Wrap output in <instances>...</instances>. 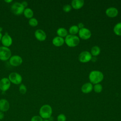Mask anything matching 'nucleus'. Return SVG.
I'll return each instance as SVG.
<instances>
[{
  "label": "nucleus",
  "mask_w": 121,
  "mask_h": 121,
  "mask_svg": "<svg viewBox=\"0 0 121 121\" xmlns=\"http://www.w3.org/2000/svg\"><path fill=\"white\" fill-rule=\"evenodd\" d=\"M10 82L15 85H19L22 81V77L20 74L17 72H13L9 74L8 77Z\"/></svg>",
  "instance_id": "obj_6"
},
{
  "label": "nucleus",
  "mask_w": 121,
  "mask_h": 121,
  "mask_svg": "<svg viewBox=\"0 0 121 121\" xmlns=\"http://www.w3.org/2000/svg\"><path fill=\"white\" fill-rule=\"evenodd\" d=\"M12 0H4V1L5 2H7V3H10V2H12Z\"/></svg>",
  "instance_id": "obj_32"
},
{
  "label": "nucleus",
  "mask_w": 121,
  "mask_h": 121,
  "mask_svg": "<svg viewBox=\"0 0 121 121\" xmlns=\"http://www.w3.org/2000/svg\"><path fill=\"white\" fill-rule=\"evenodd\" d=\"M89 79L92 84H99L103 80L104 74L100 71L93 70L89 73Z\"/></svg>",
  "instance_id": "obj_1"
},
{
  "label": "nucleus",
  "mask_w": 121,
  "mask_h": 121,
  "mask_svg": "<svg viewBox=\"0 0 121 121\" xmlns=\"http://www.w3.org/2000/svg\"><path fill=\"white\" fill-rule=\"evenodd\" d=\"M105 14L110 17H114L118 15V10L114 7H110L106 10Z\"/></svg>",
  "instance_id": "obj_14"
},
{
  "label": "nucleus",
  "mask_w": 121,
  "mask_h": 121,
  "mask_svg": "<svg viewBox=\"0 0 121 121\" xmlns=\"http://www.w3.org/2000/svg\"><path fill=\"white\" fill-rule=\"evenodd\" d=\"M78 35L80 38L84 40H87L90 38L91 32L88 29L84 27L79 30Z\"/></svg>",
  "instance_id": "obj_10"
},
{
  "label": "nucleus",
  "mask_w": 121,
  "mask_h": 121,
  "mask_svg": "<svg viewBox=\"0 0 121 121\" xmlns=\"http://www.w3.org/2000/svg\"><path fill=\"white\" fill-rule=\"evenodd\" d=\"M92 55L90 52L88 51H84L80 53L78 56V60L80 62L82 63H86L90 60L92 58Z\"/></svg>",
  "instance_id": "obj_7"
},
{
  "label": "nucleus",
  "mask_w": 121,
  "mask_h": 121,
  "mask_svg": "<svg viewBox=\"0 0 121 121\" xmlns=\"http://www.w3.org/2000/svg\"><path fill=\"white\" fill-rule=\"evenodd\" d=\"M10 108V104L9 101L6 99H0V111L3 112H7Z\"/></svg>",
  "instance_id": "obj_13"
},
{
  "label": "nucleus",
  "mask_w": 121,
  "mask_h": 121,
  "mask_svg": "<svg viewBox=\"0 0 121 121\" xmlns=\"http://www.w3.org/2000/svg\"></svg>",
  "instance_id": "obj_36"
},
{
  "label": "nucleus",
  "mask_w": 121,
  "mask_h": 121,
  "mask_svg": "<svg viewBox=\"0 0 121 121\" xmlns=\"http://www.w3.org/2000/svg\"><path fill=\"white\" fill-rule=\"evenodd\" d=\"M30 121H43V119L40 115H34L31 118Z\"/></svg>",
  "instance_id": "obj_27"
},
{
  "label": "nucleus",
  "mask_w": 121,
  "mask_h": 121,
  "mask_svg": "<svg viewBox=\"0 0 121 121\" xmlns=\"http://www.w3.org/2000/svg\"><path fill=\"white\" fill-rule=\"evenodd\" d=\"M4 118V112L0 111V120H2Z\"/></svg>",
  "instance_id": "obj_30"
},
{
  "label": "nucleus",
  "mask_w": 121,
  "mask_h": 121,
  "mask_svg": "<svg viewBox=\"0 0 121 121\" xmlns=\"http://www.w3.org/2000/svg\"><path fill=\"white\" fill-rule=\"evenodd\" d=\"M64 40L63 38L60 36L55 37L52 41V44L57 47H59L62 46L64 43Z\"/></svg>",
  "instance_id": "obj_17"
},
{
  "label": "nucleus",
  "mask_w": 121,
  "mask_h": 121,
  "mask_svg": "<svg viewBox=\"0 0 121 121\" xmlns=\"http://www.w3.org/2000/svg\"><path fill=\"white\" fill-rule=\"evenodd\" d=\"M113 32L117 35L121 36V22L116 24L113 28Z\"/></svg>",
  "instance_id": "obj_20"
},
{
  "label": "nucleus",
  "mask_w": 121,
  "mask_h": 121,
  "mask_svg": "<svg viewBox=\"0 0 121 121\" xmlns=\"http://www.w3.org/2000/svg\"><path fill=\"white\" fill-rule=\"evenodd\" d=\"M2 27H1V26H0V32H1V31H2Z\"/></svg>",
  "instance_id": "obj_34"
},
{
  "label": "nucleus",
  "mask_w": 121,
  "mask_h": 121,
  "mask_svg": "<svg viewBox=\"0 0 121 121\" xmlns=\"http://www.w3.org/2000/svg\"><path fill=\"white\" fill-rule=\"evenodd\" d=\"M72 7L69 4L65 5L63 7V10L65 12H69L71 10Z\"/></svg>",
  "instance_id": "obj_28"
},
{
  "label": "nucleus",
  "mask_w": 121,
  "mask_h": 121,
  "mask_svg": "<svg viewBox=\"0 0 121 121\" xmlns=\"http://www.w3.org/2000/svg\"><path fill=\"white\" fill-rule=\"evenodd\" d=\"M39 113L43 119H50L52 114V108L49 104H43L40 107Z\"/></svg>",
  "instance_id": "obj_2"
},
{
  "label": "nucleus",
  "mask_w": 121,
  "mask_h": 121,
  "mask_svg": "<svg viewBox=\"0 0 121 121\" xmlns=\"http://www.w3.org/2000/svg\"><path fill=\"white\" fill-rule=\"evenodd\" d=\"M43 121H50L48 119H44L43 120Z\"/></svg>",
  "instance_id": "obj_35"
},
{
  "label": "nucleus",
  "mask_w": 121,
  "mask_h": 121,
  "mask_svg": "<svg viewBox=\"0 0 121 121\" xmlns=\"http://www.w3.org/2000/svg\"><path fill=\"white\" fill-rule=\"evenodd\" d=\"M1 42L3 46L9 48L12 44V39L8 34H5L2 35Z\"/></svg>",
  "instance_id": "obj_11"
},
{
  "label": "nucleus",
  "mask_w": 121,
  "mask_h": 121,
  "mask_svg": "<svg viewBox=\"0 0 121 121\" xmlns=\"http://www.w3.org/2000/svg\"><path fill=\"white\" fill-rule=\"evenodd\" d=\"M93 88V85L91 83H86L81 87V91L83 93L87 94L91 92Z\"/></svg>",
  "instance_id": "obj_16"
},
{
  "label": "nucleus",
  "mask_w": 121,
  "mask_h": 121,
  "mask_svg": "<svg viewBox=\"0 0 121 121\" xmlns=\"http://www.w3.org/2000/svg\"><path fill=\"white\" fill-rule=\"evenodd\" d=\"M23 14L26 18L30 19L33 17L34 12L30 8H26L24 11Z\"/></svg>",
  "instance_id": "obj_18"
},
{
  "label": "nucleus",
  "mask_w": 121,
  "mask_h": 121,
  "mask_svg": "<svg viewBox=\"0 0 121 121\" xmlns=\"http://www.w3.org/2000/svg\"><path fill=\"white\" fill-rule=\"evenodd\" d=\"M78 28H79V29H82V28H83L84 27V24L82 23H79L78 24Z\"/></svg>",
  "instance_id": "obj_29"
},
{
  "label": "nucleus",
  "mask_w": 121,
  "mask_h": 121,
  "mask_svg": "<svg viewBox=\"0 0 121 121\" xmlns=\"http://www.w3.org/2000/svg\"><path fill=\"white\" fill-rule=\"evenodd\" d=\"M19 91L21 94L23 95L25 94L27 91V88L26 86L23 84H21L19 87Z\"/></svg>",
  "instance_id": "obj_25"
},
{
  "label": "nucleus",
  "mask_w": 121,
  "mask_h": 121,
  "mask_svg": "<svg viewBox=\"0 0 121 121\" xmlns=\"http://www.w3.org/2000/svg\"><path fill=\"white\" fill-rule=\"evenodd\" d=\"M100 48L97 46H93L91 50V54L92 55L96 56L98 55L100 53Z\"/></svg>",
  "instance_id": "obj_21"
},
{
  "label": "nucleus",
  "mask_w": 121,
  "mask_h": 121,
  "mask_svg": "<svg viewBox=\"0 0 121 121\" xmlns=\"http://www.w3.org/2000/svg\"><path fill=\"white\" fill-rule=\"evenodd\" d=\"M79 29L78 28V26L77 25H73L70 27L69 28V33L70 35H75L78 33Z\"/></svg>",
  "instance_id": "obj_22"
},
{
  "label": "nucleus",
  "mask_w": 121,
  "mask_h": 121,
  "mask_svg": "<svg viewBox=\"0 0 121 121\" xmlns=\"http://www.w3.org/2000/svg\"><path fill=\"white\" fill-rule=\"evenodd\" d=\"M11 51L8 48L5 46H0V60H7L11 57Z\"/></svg>",
  "instance_id": "obj_5"
},
{
  "label": "nucleus",
  "mask_w": 121,
  "mask_h": 121,
  "mask_svg": "<svg viewBox=\"0 0 121 121\" xmlns=\"http://www.w3.org/2000/svg\"><path fill=\"white\" fill-rule=\"evenodd\" d=\"M11 82L7 78H3L0 80V89L3 92L7 91L10 87Z\"/></svg>",
  "instance_id": "obj_9"
},
{
  "label": "nucleus",
  "mask_w": 121,
  "mask_h": 121,
  "mask_svg": "<svg viewBox=\"0 0 121 121\" xmlns=\"http://www.w3.org/2000/svg\"><path fill=\"white\" fill-rule=\"evenodd\" d=\"M93 89L94 91L96 93H99L102 92L103 90L102 86L100 84H95L93 86Z\"/></svg>",
  "instance_id": "obj_24"
},
{
  "label": "nucleus",
  "mask_w": 121,
  "mask_h": 121,
  "mask_svg": "<svg viewBox=\"0 0 121 121\" xmlns=\"http://www.w3.org/2000/svg\"><path fill=\"white\" fill-rule=\"evenodd\" d=\"M64 42L68 46L74 47L79 44L80 40L79 37L76 35H68L65 37Z\"/></svg>",
  "instance_id": "obj_3"
},
{
  "label": "nucleus",
  "mask_w": 121,
  "mask_h": 121,
  "mask_svg": "<svg viewBox=\"0 0 121 121\" xmlns=\"http://www.w3.org/2000/svg\"><path fill=\"white\" fill-rule=\"evenodd\" d=\"M57 34L58 35V36L62 38L63 37H66L68 35V31L65 28L60 27L57 29Z\"/></svg>",
  "instance_id": "obj_19"
},
{
  "label": "nucleus",
  "mask_w": 121,
  "mask_h": 121,
  "mask_svg": "<svg viewBox=\"0 0 121 121\" xmlns=\"http://www.w3.org/2000/svg\"><path fill=\"white\" fill-rule=\"evenodd\" d=\"M23 62L22 58L19 55H15L11 56L9 59V64L14 67L20 66Z\"/></svg>",
  "instance_id": "obj_8"
},
{
  "label": "nucleus",
  "mask_w": 121,
  "mask_h": 121,
  "mask_svg": "<svg viewBox=\"0 0 121 121\" xmlns=\"http://www.w3.org/2000/svg\"><path fill=\"white\" fill-rule=\"evenodd\" d=\"M28 24L30 26L32 27H35L38 25V20L35 18L32 17L29 19Z\"/></svg>",
  "instance_id": "obj_23"
},
{
  "label": "nucleus",
  "mask_w": 121,
  "mask_h": 121,
  "mask_svg": "<svg viewBox=\"0 0 121 121\" xmlns=\"http://www.w3.org/2000/svg\"><path fill=\"white\" fill-rule=\"evenodd\" d=\"M35 36L37 40L39 41H43L46 38L45 32L41 29H37L35 32Z\"/></svg>",
  "instance_id": "obj_12"
},
{
  "label": "nucleus",
  "mask_w": 121,
  "mask_h": 121,
  "mask_svg": "<svg viewBox=\"0 0 121 121\" xmlns=\"http://www.w3.org/2000/svg\"><path fill=\"white\" fill-rule=\"evenodd\" d=\"M2 37V33L1 32H0V41H1V38Z\"/></svg>",
  "instance_id": "obj_33"
},
{
  "label": "nucleus",
  "mask_w": 121,
  "mask_h": 121,
  "mask_svg": "<svg viewBox=\"0 0 121 121\" xmlns=\"http://www.w3.org/2000/svg\"><path fill=\"white\" fill-rule=\"evenodd\" d=\"M21 3L23 5V6L25 8H26L27 7V2L26 1H24L22 2Z\"/></svg>",
  "instance_id": "obj_31"
},
{
  "label": "nucleus",
  "mask_w": 121,
  "mask_h": 121,
  "mask_svg": "<svg viewBox=\"0 0 121 121\" xmlns=\"http://www.w3.org/2000/svg\"><path fill=\"white\" fill-rule=\"evenodd\" d=\"M66 116L65 114L63 113H60L59 114L57 117V121H66Z\"/></svg>",
  "instance_id": "obj_26"
},
{
  "label": "nucleus",
  "mask_w": 121,
  "mask_h": 121,
  "mask_svg": "<svg viewBox=\"0 0 121 121\" xmlns=\"http://www.w3.org/2000/svg\"><path fill=\"white\" fill-rule=\"evenodd\" d=\"M84 4L83 0H73L71 1V7L76 9H78L82 8Z\"/></svg>",
  "instance_id": "obj_15"
},
{
  "label": "nucleus",
  "mask_w": 121,
  "mask_h": 121,
  "mask_svg": "<svg viewBox=\"0 0 121 121\" xmlns=\"http://www.w3.org/2000/svg\"><path fill=\"white\" fill-rule=\"evenodd\" d=\"M25 8L21 3L15 2L11 6V11L15 15L18 16L23 13Z\"/></svg>",
  "instance_id": "obj_4"
}]
</instances>
